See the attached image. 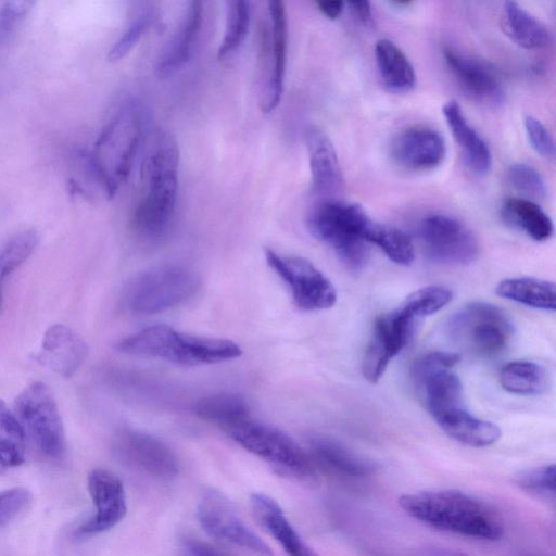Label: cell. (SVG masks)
Masks as SVG:
<instances>
[{
  "mask_svg": "<svg viewBox=\"0 0 556 556\" xmlns=\"http://www.w3.org/2000/svg\"><path fill=\"white\" fill-rule=\"evenodd\" d=\"M515 482L528 493L545 498L555 497V465H544L520 471Z\"/></svg>",
  "mask_w": 556,
  "mask_h": 556,
  "instance_id": "cell-38",
  "label": "cell"
},
{
  "mask_svg": "<svg viewBox=\"0 0 556 556\" xmlns=\"http://www.w3.org/2000/svg\"><path fill=\"white\" fill-rule=\"evenodd\" d=\"M507 178L514 189L527 199L541 200L546 197V185L542 176L528 164H513L508 169Z\"/></svg>",
  "mask_w": 556,
  "mask_h": 556,
  "instance_id": "cell-37",
  "label": "cell"
},
{
  "mask_svg": "<svg viewBox=\"0 0 556 556\" xmlns=\"http://www.w3.org/2000/svg\"><path fill=\"white\" fill-rule=\"evenodd\" d=\"M498 380L504 390L519 395H540L549 384L547 370L530 361L507 363L501 369Z\"/></svg>",
  "mask_w": 556,
  "mask_h": 556,
  "instance_id": "cell-31",
  "label": "cell"
},
{
  "mask_svg": "<svg viewBox=\"0 0 556 556\" xmlns=\"http://www.w3.org/2000/svg\"><path fill=\"white\" fill-rule=\"evenodd\" d=\"M39 237L34 230H23L0 247V308L7 279L33 254Z\"/></svg>",
  "mask_w": 556,
  "mask_h": 556,
  "instance_id": "cell-34",
  "label": "cell"
},
{
  "mask_svg": "<svg viewBox=\"0 0 556 556\" xmlns=\"http://www.w3.org/2000/svg\"><path fill=\"white\" fill-rule=\"evenodd\" d=\"M117 350L185 366L224 363L242 354L240 345L231 340L189 334L166 325L141 329L122 340Z\"/></svg>",
  "mask_w": 556,
  "mask_h": 556,
  "instance_id": "cell-3",
  "label": "cell"
},
{
  "mask_svg": "<svg viewBox=\"0 0 556 556\" xmlns=\"http://www.w3.org/2000/svg\"><path fill=\"white\" fill-rule=\"evenodd\" d=\"M525 128L534 151L546 160H554L555 142L547 128L533 116H526Z\"/></svg>",
  "mask_w": 556,
  "mask_h": 556,
  "instance_id": "cell-41",
  "label": "cell"
},
{
  "mask_svg": "<svg viewBox=\"0 0 556 556\" xmlns=\"http://www.w3.org/2000/svg\"><path fill=\"white\" fill-rule=\"evenodd\" d=\"M143 116L139 102H126L105 124L90 151L112 197L130 174L142 139Z\"/></svg>",
  "mask_w": 556,
  "mask_h": 556,
  "instance_id": "cell-4",
  "label": "cell"
},
{
  "mask_svg": "<svg viewBox=\"0 0 556 556\" xmlns=\"http://www.w3.org/2000/svg\"><path fill=\"white\" fill-rule=\"evenodd\" d=\"M194 414L208 422L226 428L250 417L249 405L236 393H214L199 399L193 405Z\"/></svg>",
  "mask_w": 556,
  "mask_h": 556,
  "instance_id": "cell-30",
  "label": "cell"
},
{
  "mask_svg": "<svg viewBox=\"0 0 556 556\" xmlns=\"http://www.w3.org/2000/svg\"><path fill=\"white\" fill-rule=\"evenodd\" d=\"M248 452L282 475L308 480L315 476L312 457L282 430L248 417L224 430Z\"/></svg>",
  "mask_w": 556,
  "mask_h": 556,
  "instance_id": "cell-7",
  "label": "cell"
},
{
  "mask_svg": "<svg viewBox=\"0 0 556 556\" xmlns=\"http://www.w3.org/2000/svg\"><path fill=\"white\" fill-rule=\"evenodd\" d=\"M179 151L174 137L156 130L141 165V193L135 207V230L147 239L161 237L174 216L178 190Z\"/></svg>",
  "mask_w": 556,
  "mask_h": 556,
  "instance_id": "cell-1",
  "label": "cell"
},
{
  "mask_svg": "<svg viewBox=\"0 0 556 556\" xmlns=\"http://www.w3.org/2000/svg\"><path fill=\"white\" fill-rule=\"evenodd\" d=\"M36 0H0V18L16 27L28 15Z\"/></svg>",
  "mask_w": 556,
  "mask_h": 556,
  "instance_id": "cell-42",
  "label": "cell"
},
{
  "mask_svg": "<svg viewBox=\"0 0 556 556\" xmlns=\"http://www.w3.org/2000/svg\"><path fill=\"white\" fill-rule=\"evenodd\" d=\"M502 216L535 241L548 240L554 225L547 213L533 200L508 198L502 205Z\"/></svg>",
  "mask_w": 556,
  "mask_h": 556,
  "instance_id": "cell-28",
  "label": "cell"
},
{
  "mask_svg": "<svg viewBox=\"0 0 556 556\" xmlns=\"http://www.w3.org/2000/svg\"><path fill=\"white\" fill-rule=\"evenodd\" d=\"M150 16L142 14L131 22L119 39L112 46L108 53L110 62H116L125 58L139 42L149 27Z\"/></svg>",
  "mask_w": 556,
  "mask_h": 556,
  "instance_id": "cell-39",
  "label": "cell"
},
{
  "mask_svg": "<svg viewBox=\"0 0 556 556\" xmlns=\"http://www.w3.org/2000/svg\"><path fill=\"white\" fill-rule=\"evenodd\" d=\"M364 239L379 247L392 262L399 265H409L415 258L410 238L396 227L370 219L365 228Z\"/></svg>",
  "mask_w": 556,
  "mask_h": 556,
  "instance_id": "cell-33",
  "label": "cell"
},
{
  "mask_svg": "<svg viewBox=\"0 0 556 556\" xmlns=\"http://www.w3.org/2000/svg\"><path fill=\"white\" fill-rule=\"evenodd\" d=\"M370 219L357 203L327 200L313 208L307 225L312 235L331 247L346 267L358 270L368 258L364 231Z\"/></svg>",
  "mask_w": 556,
  "mask_h": 556,
  "instance_id": "cell-5",
  "label": "cell"
},
{
  "mask_svg": "<svg viewBox=\"0 0 556 556\" xmlns=\"http://www.w3.org/2000/svg\"><path fill=\"white\" fill-rule=\"evenodd\" d=\"M453 339L466 351L492 357L500 354L513 334L506 313L485 302H470L456 312L448 324Z\"/></svg>",
  "mask_w": 556,
  "mask_h": 556,
  "instance_id": "cell-8",
  "label": "cell"
},
{
  "mask_svg": "<svg viewBox=\"0 0 556 556\" xmlns=\"http://www.w3.org/2000/svg\"><path fill=\"white\" fill-rule=\"evenodd\" d=\"M197 517L203 530L224 544L262 555L273 554L269 546L247 526L229 498L216 489L202 491Z\"/></svg>",
  "mask_w": 556,
  "mask_h": 556,
  "instance_id": "cell-11",
  "label": "cell"
},
{
  "mask_svg": "<svg viewBox=\"0 0 556 556\" xmlns=\"http://www.w3.org/2000/svg\"><path fill=\"white\" fill-rule=\"evenodd\" d=\"M442 112L468 167L479 175L488 173L492 164L491 150L485 140L468 123L459 104L451 100L444 104Z\"/></svg>",
  "mask_w": 556,
  "mask_h": 556,
  "instance_id": "cell-23",
  "label": "cell"
},
{
  "mask_svg": "<svg viewBox=\"0 0 556 556\" xmlns=\"http://www.w3.org/2000/svg\"><path fill=\"white\" fill-rule=\"evenodd\" d=\"M443 55L460 88L472 99L497 104L503 100L500 81L484 63L446 47Z\"/></svg>",
  "mask_w": 556,
  "mask_h": 556,
  "instance_id": "cell-19",
  "label": "cell"
},
{
  "mask_svg": "<svg viewBox=\"0 0 556 556\" xmlns=\"http://www.w3.org/2000/svg\"><path fill=\"white\" fill-rule=\"evenodd\" d=\"M446 147L442 136L427 126H414L400 132L392 141V159L410 170H428L444 160Z\"/></svg>",
  "mask_w": 556,
  "mask_h": 556,
  "instance_id": "cell-16",
  "label": "cell"
},
{
  "mask_svg": "<svg viewBox=\"0 0 556 556\" xmlns=\"http://www.w3.org/2000/svg\"><path fill=\"white\" fill-rule=\"evenodd\" d=\"M312 456L326 469L350 478H365L376 471V464L350 451L338 441L315 437L311 440Z\"/></svg>",
  "mask_w": 556,
  "mask_h": 556,
  "instance_id": "cell-24",
  "label": "cell"
},
{
  "mask_svg": "<svg viewBox=\"0 0 556 556\" xmlns=\"http://www.w3.org/2000/svg\"><path fill=\"white\" fill-rule=\"evenodd\" d=\"M495 292L498 296L529 307L555 311L556 287L553 281L534 277H514L501 280Z\"/></svg>",
  "mask_w": 556,
  "mask_h": 556,
  "instance_id": "cell-27",
  "label": "cell"
},
{
  "mask_svg": "<svg viewBox=\"0 0 556 556\" xmlns=\"http://www.w3.org/2000/svg\"><path fill=\"white\" fill-rule=\"evenodd\" d=\"M419 233L427 255L438 263L468 265L478 257L477 238L454 217L429 215L421 222Z\"/></svg>",
  "mask_w": 556,
  "mask_h": 556,
  "instance_id": "cell-13",
  "label": "cell"
},
{
  "mask_svg": "<svg viewBox=\"0 0 556 556\" xmlns=\"http://www.w3.org/2000/svg\"><path fill=\"white\" fill-rule=\"evenodd\" d=\"M395 3L405 5L408 4L412 0H393Z\"/></svg>",
  "mask_w": 556,
  "mask_h": 556,
  "instance_id": "cell-46",
  "label": "cell"
},
{
  "mask_svg": "<svg viewBox=\"0 0 556 556\" xmlns=\"http://www.w3.org/2000/svg\"><path fill=\"white\" fill-rule=\"evenodd\" d=\"M400 507L410 517L441 531L485 541L504 534L500 514L483 501L458 490L402 494Z\"/></svg>",
  "mask_w": 556,
  "mask_h": 556,
  "instance_id": "cell-2",
  "label": "cell"
},
{
  "mask_svg": "<svg viewBox=\"0 0 556 556\" xmlns=\"http://www.w3.org/2000/svg\"><path fill=\"white\" fill-rule=\"evenodd\" d=\"M31 494L25 488L0 491V529L14 520L30 503Z\"/></svg>",
  "mask_w": 556,
  "mask_h": 556,
  "instance_id": "cell-40",
  "label": "cell"
},
{
  "mask_svg": "<svg viewBox=\"0 0 556 556\" xmlns=\"http://www.w3.org/2000/svg\"><path fill=\"white\" fill-rule=\"evenodd\" d=\"M203 0H191L182 24L156 61L157 77L167 78L175 75L189 61L201 28Z\"/></svg>",
  "mask_w": 556,
  "mask_h": 556,
  "instance_id": "cell-21",
  "label": "cell"
},
{
  "mask_svg": "<svg viewBox=\"0 0 556 556\" xmlns=\"http://www.w3.org/2000/svg\"><path fill=\"white\" fill-rule=\"evenodd\" d=\"M269 267L289 288L294 304L303 311L330 308L337 301L332 282L308 260L266 249Z\"/></svg>",
  "mask_w": 556,
  "mask_h": 556,
  "instance_id": "cell-10",
  "label": "cell"
},
{
  "mask_svg": "<svg viewBox=\"0 0 556 556\" xmlns=\"http://www.w3.org/2000/svg\"><path fill=\"white\" fill-rule=\"evenodd\" d=\"M200 286L199 274L188 265H156L132 279L126 291V302L137 314H156L186 302Z\"/></svg>",
  "mask_w": 556,
  "mask_h": 556,
  "instance_id": "cell-6",
  "label": "cell"
},
{
  "mask_svg": "<svg viewBox=\"0 0 556 556\" xmlns=\"http://www.w3.org/2000/svg\"><path fill=\"white\" fill-rule=\"evenodd\" d=\"M271 21L270 70L260 92V108L269 113L277 108L283 92L287 63V16L285 0H267Z\"/></svg>",
  "mask_w": 556,
  "mask_h": 556,
  "instance_id": "cell-18",
  "label": "cell"
},
{
  "mask_svg": "<svg viewBox=\"0 0 556 556\" xmlns=\"http://www.w3.org/2000/svg\"><path fill=\"white\" fill-rule=\"evenodd\" d=\"M355 13L363 22H368L371 17L370 0H348Z\"/></svg>",
  "mask_w": 556,
  "mask_h": 556,
  "instance_id": "cell-45",
  "label": "cell"
},
{
  "mask_svg": "<svg viewBox=\"0 0 556 556\" xmlns=\"http://www.w3.org/2000/svg\"><path fill=\"white\" fill-rule=\"evenodd\" d=\"M15 415L26 437L38 451L50 458L65 450V433L61 414L51 390L42 382L27 386L15 400Z\"/></svg>",
  "mask_w": 556,
  "mask_h": 556,
  "instance_id": "cell-9",
  "label": "cell"
},
{
  "mask_svg": "<svg viewBox=\"0 0 556 556\" xmlns=\"http://www.w3.org/2000/svg\"><path fill=\"white\" fill-rule=\"evenodd\" d=\"M185 554L188 555H223L224 551L198 540H185L181 544Z\"/></svg>",
  "mask_w": 556,
  "mask_h": 556,
  "instance_id": "cell-43",
  "label": "cell"
},
{
  "mask_svg": "<svg viewBox=\"0 0 556 556\" xmlns=\"http://www.w3.org/2000/svg\"><path fill=\"white\" fill-rule=\"evenodd\" d=\"M25 439L17 416L0 400V475L25 462Z\"/></svg>",
  "mask_w": 556,
  "mask_h": 556,
  "instance_id": "cell-32",
  "label": "cell"
},
{
  "mask_svg": "<svg viewBox=\"0 0 556 556\" xmlns=\"http://www.w3.org/2000/svg\"><path fill=\"white\" fill-rule=\"evenodd\" d=\"M88 491L94 514L75 532L77 538H88L114 528L127 513L126 493L121 479L110 470L97 468L88 476Z\"/></svg>",
  "mask_w": 556,
  "mask_h": 556,
  "instance_id": "cell-15",
  "label": "cell"
},
{
  "mask_svg": "<svg viewBox=\"0 0 556 556\" xmlns=\"http://www.w3.org/2000/svg\"><path fill=\"white\" fill-rule=\"evenodd\" d=\"M113 448L121 462L149 476L172 479L179 471L178 458L169 446L141 430H119L113 441Z\"/></svg>",
  "mask_w": 556,
  "mask_h": 556,
  "instance_id": "cell-14",
  "label": "cell"
},
{
  "mask_svg": "<svg viewBox=\"0 0 556 556\" xmlns=\"http://www.w3.org/2000/svg\"><path fill=\"white\" fill-rule=\"evenodd\" d=\"M376 62L383 86L393 93H405L416 84L414 67L404 52L382 38L375 46Z\"/></svg>",
  "mask_w": 556,
  "mask_h": 556,
  "instance_id": "cell-26",
  "label": "cell"
},
{
  "mask_svg": "<svg viewBox=\"0 0 556 556\" xmlns=\"http://www.w3.org/2000/svg\"><path fill=\"white\" fill-rule=\"evenodd\" d=\"M453 298L452 291L438 285L422 287L410 293L401 305L410 315L420 319L439 312Z\"/></svg>",
  "mask_w": 556,
  "mask_h": 556,
  "instance_id": "cell-36",
  "label": "cell"
},
{
  "mask_svg": "<svg viewBox=\"0 0 556 556\" xmlns=\"http://www.w3.org/2000/svg\"><path fill=\"white\" fill-rule=\"evenodd\" d=\"M250 25L249 0H226V26L218 49V58L225 59L244 41Z\"/></svg>",
  "mask_w": 556,
  "mask_h": 556,
  "instance_id": "cell-35",
  "label": "cell"
},
{
  "mask_svg": "<svg viewBox=\"0 0 556 556\" xmlns=\"http://www.w3.org/2000/svg\"><path fill=\"white\" fill-rule=\"evenodd\" d=\"M250 505L258 525L289 555L309 556L314 554L292 527L283 510L274 498L264 493H254L250 497Z\"/></svg>",
  "mask_w": 556,
  "mask_h": 556,
  "instance_id": "cell-20",
  "label": "cell"
},
{
  "mask_svg": "<svg viewBox=\"0 0 556 556\" xmlns=\"http://www.w3.org/2000/svg\"><path fill=\"white\" fill-rule=\"evenodd\" d=\"M305 142L315 192L328 194L338 191L342 186V173L330 139L319 128L309 127Z\"/></svg>",
  "mask_w": 556,
  "mask_h": 556,
  "instance_id": "cell-22",
  "label": "cell"
},
{
  "mask_svg": "<svg viewBox=\"0 0 556 556\" xmlns=\"http://www.w3.org/2000/svg\"><path fill=\"white\" fill-rule=\"evenodd\" d=\"M419 321L401 306L377 318L362 363L367 381L377 383L380 380L390 361L410 342Z\"/></svg>",
  "mask_w": 556,
  "mask_h": 556,
  "instance_id": "cell-12",
  "label": "cell"
},
{
  "mask_svg": "<svg viewBox=\"0 0 556 556\" xmlns=\"http://www.w3.org/2000/svg\"><path fill=\"white\" fill-rule=\"evenodd\" d=\"M504 28L518 46L528 50L542 49L549 42V33L545 25L514 0L505 1Z\"/></svg>",
  "mask_w": 556,
  "mask_h": 556,
  "instance_id": "cell-29",
  "label": "cell"
},
{
  "mask_svg": "<svg viewBox=\"0 0 556 556\" xmlns=\"http://www.w3.org/2000/svg\"><path fill=\"white\" fill-rule=\"evenodd\" d=\"M435 421L447 435L468 446H489L501 437V429L495 424L470 415L464 407L451 410Z\"/></svg>",
  "mask_w": 556,
  "mask_h": 556,
  "instance_id": "cell-25",
  "label": "cell"
},
{
  "mask_svg": "<svg viewBox=\"0 0 556 556\" xmlns=\"http://www.w3.org/2000/svg\"><path fill=\"white\" fill-rule=\"evenodd\" d=\"M319 11L329 20L338 18L343 11V0H314Z\"/></svg>",
  "mask_w": 556,
  "mask_h": 556,
  "instance_id": "cell-44",
  "label": "cell"
},
{
  "mask_svg": "<svg viewBox=\"0 0 556 556\" xmlns=\"http://www.w3.org/2000/svg\"><path fill=\"white\" fill-rule=\"evenodd\" d=\"M88 352L83 337L65 325L55 324L43 333L36 359L58 375L70 377L84 364Z\"/></svg>",
  "mask_w": 556,
  "mask_h": 556,
  "instance_id": "cell-17",
  "label": "cell"
}]
</instances>
